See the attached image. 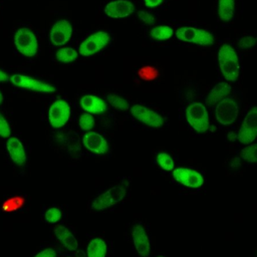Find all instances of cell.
<instances>
[{
    "mask_svg": "<svg viewBox=\"0 0 257 257\" xmlns=\"http://www.w3.org/2000/svg\"><path fill=\"white\" fill-rule=\"evenodd\" d=\"M218 63L222 76L227 82H236L240 76V60L236 49L224 43L218 50Z\"/></svg>",
    "mask_w": 257,
    "mask_h": 257,
    "instance_id": "cell-1",
    "label": "cell"
},
{
    "mask_svg": "<svg viewBox=\"0 0 257 257\" xmlns=\"http://www.w3.org/2000/svg\"><path fill=\"white\" fill-rule=\"evenodd\" d=\"M126 195L127 186L122 184L111 186L97 194L91 200L89 209L93 212H102L108 210L122 202L126 198Z\"/></svg>",
    "mask_w": 257,
    "mask_h": 257,
    "instance_id": "cell-2",
    "label": "cell"
},
{
    "mask_svg": "<svg viewBox=\"0 0 257 257\" xmlns=\"http://www.w3.org/2000/svg\"><path fill=\"white\" fill-rule=\"evenodd\" d=\"M186 121L194 132L204 134L210 128V117L207 106L200 101L190 103L186 108Z\"/></svg>",
    "mask_w": 257,
    "mask_h": 257,
    "instance_id": "cell-3",
    "label": "cell"
},
{
    "mask_svg": "<svg viewBox=\"0 0 257 257\" xmlns=\"http://www.w3.org/2000/svg\"><path fill=\"white\" fill-rule=\"evenodd\" d=\"M176 37L181 42L200 46H211L215 42V37L210 31L195 26H182L178 28Z\"/></svg>",
    "mask_w": 257,
    "mask_h": 257,
    "instance_id": "cell-4",
    "label": "cell"
},
{
    "mask_svg": "<svg viewBox=\"0 0 257 257\" xmlns=\"http://www.w3.org/2000/svg\"><path fill=\"white\" fill-rule=\"evenodd\" d=\"M109 41L110 35L108 32L103 30L93 32L82 40L77 52L84 57L93 56L105 48Z\"/></svg>",
    "mask_w": 257,
    "mask_h": 257,
    "instance_id": "cell-5",
    "label": "cell"
},
{
    "mask_svg": "<svg viewBox=\"0 0 257 257\" xmlns=\"http://www.w3.org/2000/svg\"><path fill=\"white\" fill-rule=\"evenodd\" d=\"M132 243L134 249L140 257H150L152 252V243L149 231L146 225L138 221L134 223L131 231Z\"/></svg>",
    "mask_w": 257,
    "mask_h": 257,
    "instance_id": "cell-6",
    "label": "cell"
},
{
    "mask_svg": "<svg viewBox=\"0 0 257 257\" xmlns=\"http://www.w3.org/2000/svg\"><path fill=\"white\" fill-rule=\"evenodd\" d=\"M172 177L176 183L191 190H199L205 184L204 176L199 171L192 168H175L172 171Z\"/></svg>",
    "mask_w": 257,
    "mask_h": 257,
    "instance_id": "cell-7",
    "label": "cell"
},
{
    "mask_svg": "<svg viewBox=\"0 0 257 257\" xmlns=\"http://www.w3.org/2000/svg\"><path fill=\"white\" fill-rule=\"evenodd\" d=\"M130 112L132 116L139 122L153 127V128H160L164 125L165 119L163 115L155 110L152 107L147 105L137 103L130 107Z\"/></svg>",
    "mask_w": 257,
    "mask_h": 257,
    "instance_id": "cell-8",
    "label": "cell"
},
{
    "mask_svg": "<svg viewBox=\"0 0 257 257\" xmlns=\"http://www.w3.org/2000/svg\"><path fill=\"white\" fill-rule=\"evenodd\" d=\"M14 44L18 52L26 57H33L38 51V40L27 27H21L15 32Z\"/></svg>",
    "mask_w": 257,
    "mask_h": 257,
    "instance_id": "cell-9",
    "label": "cell"
},
{
    "mask_svg": "<svg viewBox=\"0 0 257 257\" xmlns=\"http://www.w3.org/2000/svg\"><path fill=\"white\" fill-rule=\"evenodd\" d=\"M236 134L237 141L240 144L247 146L254 143L257 136V107L255 105L247 111Z\"/></svg>",
    "mask_w": 257,
    "mask_h": 257,
    "instance_id": "cell-10",
    "label": "cell"
},
{
    "mask_svg": "<svg viewBox=\"0 0 257 257\" xmlns=\"http://www.w3.org/2000/svg\"><path fill=\"white\" fill-rule=\"evenodd\" d=\"M239 115V104L233 97H226L219 101L215 107V117L221 125L233 124Z\"/></svg>",
    "mask_w": 257,
    "mask_h": 257,
    "instance_id": "cell-11",
    "label": "cell"
},
{
    "mask_svg": "<svg viewBox=\"0 0 257 257\" xmlns=\"http://www.w3.org/2000/svg\"><path fill=\"white\" fill-rule=\"evenodd\" d=\"M11 83L19 88L41 92V93H52L55 91V87L47 82L42 80L36 79L32 76L22 74V73H15L10 76Z\"/></svg>",
    "mask_w": 257,
    "mask_h": 257,
    "instance_id": "cell-12",
    "label": "cell"
},
{
    "mask_svg": "<svg viewBox=\"0 0 257 257\" xmlns=\"http://www.w3.org/2000/svg\"><path fill=\"white\" fill-rule=\"evenodd\" d=\"M71 108L69 103L62 98L54 100L48 109V121L54 128L64 126L69 120Z\"/></svg>",
    "mask_w": 257,
    "mask_h": 257,
    "instance_id": "cell-13",
    "label": "cell"
},
{
    "mask_svg": "<svg viewBox=\"0 0 257 257\" xmlns=\"http://www.w3.org/2000/svg\"><path fill=\"white\" fill-rule=\"evenodd\" d=\"M73 33L72 24L69 20L58 19L49 30V41L53 46H62L66 44Z\"/></svg>",
    "mask_w": 257,
    "mask_h": 257,
    "instance_id": "cell-14",
    "label": "cell"
},
{
    "mask_svg": "<svg viewBox=\"0 0 257 257\" xmlns=\"http://www.w3.org/2000/svg\"><path fill=\"white\" fill-rule=\"evenodd\" d=\"M81 141L84 149L93 156H103L109 149L106 139L99 133L93 131L85 132Z\"/></svg>",
    "mask_w": 257,
    "mask_h": 257,
    "instance_id": "cell-15",
    "label": "cell"
},
{
    "mask_svg": "<svg viewBox=\"0 0 257 257\" xmlns=\"http://www.w3.org/2000/svg\"><path fill=\"white\" fill-rule=\"evenodd\" d=\"M103 12L110 18H126L135 12V5L130 0H112L105 5Z\"/></svg>",
    "mask_w": 257,
    "mask_h": 257,
    "instance_id": "cell-16",
    "label": "cell"
},
{
    "mask_svg": "<svg viewBox=\"0 0 257 257\" xmlns=\"http://www.w3.org/2000/svg\"><path fill=\"white\" fill-rule=\"evenodd\" d=\"M53 235L61 246L69 252L78 249V241L72 230L64 224H56L53 227Z\"/></svg>",
    "mask_w": 257,
    "mask_h": 257,
    "instance_id": "cell-17",
    "label": "cell"
},
{
    "mask_svg": "<svg viewBox=\"0 0 257 257\" xmlns=\"http://www.w3.org/2000/svg\"><path fill=\"white\" fill-rule=\"evenodd\" d=\"M6 150L11 161L21 167L26 163L27 156L22 142L16 137H9L6 142Z\"/></svg>",
    "mask_w": 257,
    "mask_h": 257,
    "instance_id": "cell-18",
    "label": "cell"
},
{
    "mask_svg": "<svg viewBox=\"0 0 257 257\" xmlns=\"http://www.w3.org/2000/svg\"><path fill=\"white\" fill-rule=\"evenodd\" d=\"M232 91V85L227 81H220L215 84L205 97V105H216L222 99L228 97Z\"/></svg>",
    "mask_w": 257,
    "mask_h": 257,
    "instance_id": "cell-19",
    "label": "cell"
},
{
    "mask_svg": "<svg viewBox=\"0 0 257 257\" xmlns=\"http://www.w3.org/2000/svg\"><path fill=\"white\" fill-rule=\"evenodd\" d=\"M81 108L90 114H100L106 111L107 104L99 96L93 94H84L79 100Z\"/></svg>",
    "mask_w": 257,
    "mask_h": 257,
    "instance_id": "cell-20",
    "label": "cell"
},
{
    "mask_svg": "<svg viewBox=\"0 0 257 257\" xmlns=\"http://www.w3.org/2000/svg\"><path fill=\"white\" fill-rule=\"evenodd\" d=\"M107 252V243L101 237H94L87 243L86 257H106Z\"/></svg>",
    "mask_w": 257,
    "mask_h": 257,
    "instance_id": "cell-21",
    "label": "cell"
},
{
    "mask_svg": "<svg viewBox=\"0 0 257 257\" xmlns=\"http://www.w3.org/2000/svg\"><path fill=\"white\" fill-rule=\"evenodd\" d=\"M217 12L221 21H231L235 14V0H218Z\"/></svg>",
    "mask_w": 257,
    "mask_h": 257,
    "instance_id": "cell-22",
    "label": "cell"
},
{
    "mask_svg": "<svg viewBox=\"0 0 257 257\" xmlns=\"http://www.w3.org/2000/svg\"><path fill=\"white\" fill-rule=\"evenodd\" d=\"M174 33L175 32L173 27L169 25H157L150 30L149 36L152 40L166 41L169 40L174 35Z\"/></svg>",
    "mask_w": 257,
    "mask_h": 257,
    "instance_id": "cell-23",
    "label": "cell"
},
{
    "mask_svg": "<svg viewBox=\"0 0 257 257\" xmlns=\"http://www.w3.org/2000/svg\"><path fill=\"white\" fill-rule=\"evenodd\" d=\"M155 162H156V165L163 171L165 172H172L175 168H176V164H175V161L173 159V157L166 153V152H161L159 153L157 156H156V159H155Z\"/></svg>",
    "mask_w": 257,
    "mask_h": 257,
    "instance_id": "cell-24",
    "label": "cell"
},
{
    "mask_svg": "<svg viewBox=\"0 0 257 257\" xmlns=\"http://www.w3.org/2000/svg\"><path fill=\"white\" fill-rule=\"evenodd\" d=\"M78 52L72 47H61L55 53V58L60 63H71L78 57Z\"/></svg>",
    "mask_w": 257,
    "mask_h": 257,
    "instance_id": "cell-25",
    "label": "cell"
},
{
    "mask_svg": "<svg viewBox=\"0 0 257 257\" xmlns=\"http://www.w3.org/2000/svg\"><path fill=\"white\" fill-rule=\"evenodd\" d=\"M63 218V212L61 208L57 206H51L47 208L43 214V219L47 224L56 225Z\"/></svg>",
    "mask_w": 257,
    "mask_h": 257,
    "instance_id": "cell-26",
    "label": "cell"
},
{
    "mask_svg": "<svg viewBox=\"0 0 257 257\" xmlns=\"http://www.w3.org/2000/svg\"><path fill=\"white\" fill-rule=\"evenodd\" d=\"M106 101L109 103V105H111L113 108L117 110L125 111L131 107L127 99L115 93H108L106 95Z\"/></svg>",
    "mask_w": 257,
    "mask_h": 257,
    "instance_id": "cell-27",
    "label": "cell"
},
{
    "mask_svg": "<svg viewBox=\"0 0 257 257\" xmlns=\"http://www.w3.org/2000/svg\"><path fill=\"white\" fill-rule=\"evenodd\" d=\"M240 160L248 163V164H255L257 161V145L252 143L250 145L245 146L239 155Z\"/></svg>",
    "mask_w": 257,
    "mask_h": 257,
    "instance_id": "cell-28",
    "label": "cell"
},
{
    "mask_svg": "<svg viewBox=\"0 0 257 257\" xmlns=\"http://www.w3.org/2000/svg\"><path fill=\"white\" fill-rule=\"evenodd\" d=\"M94 124H95L94 116L92 114H90V113H87V112L82 113L80 115L79 119H78V125L84 132L91 131L93 128Z\"/></svg>",
    "mask_w": 257,
    "mask_h": 257,
    "instance_id": "cell-29",
    "label": "cell"
},
{
    "mask_svg": "<svg viewBox=\"0 0 257 257\" xmlns=\"http://www.w3.org/2000/svg\"><path fill=\"white\" fill-rule=\"evenodd\" d=\"M256 44V37L253 35H245L238 39V46L242 49H250Z\"/></svg>",
    "mask_w": 257,
    "mask_h": 257,
    "instance_id": "cell-30",
    "label": "cell"
},
{
    "mask_svg": "<svg viewBox=\"0 0 257 257\" xmlns=\"http://www.w3.org/2000/svg\"><path fill=\"white\" fill-rule=\"evenodd\" d=\"M138 18L141 22L147 25H154L156 22V17L151 12L145 10L138 11Z\"/></svg>",
    "mask_w": 257,
    "mask_h": 257,
    "instance_id": "cell-31",
    "label": "cell"
},
{
    "mask_svg": "<svg viewBox=\"0 0 257 257\" xmlns=\"http://www.w3.org/2000/svg\"><path fill=\"white\" fill-rule=\"evenodd\" d=\"M11 135V127L7 121V119L0 113V137L9 138Z\"/></svg>",
    "mask_w": 257,
    "mask_h": 257,
    "instance_id": "cell-32",
    "label": "cell"
},
{
    "mask_svg": "<svg viewBox=\"0 0 257 257\" xmlns=\"http://www.w3.org/2000/svg\"><path fill=\"white\" fill-rule=\"evenodd\" d=\"M33 257H57V251L52 247H46L37 252Z\"/></svg>",
    "mask_w": 257,
    "mask_h": 257,
    "instance_id": "cell-33",
    "label": "cell"
},
{
    "mask_svg": "<svg viewBox=\"0 0 257 257\" xmlns=\"http://www.w3.org/2000/svg\"><path fill=\"white\" fill-rule=\"evenodd\" d=\"M163 2L164 0H144L145 6L148 8H156L160 6Z\"/></svg>",
    "mask_w": 257,
    "mask_h": 257,
    "instance_id": "cell-34",
    "label": "cell"
},
{
    "mask_svg": "<svg viewBox=\"0 0 257 257\" xmlns=\"http://www.w3.org/2000/svg\"><path fill=\"white\" fill-rule=\"evenodd\" d=\"M227 138H228V140H229L230 142H235V141H237V134H236V132H230V133L228 134Z\"/></svg>",
    "mask_w": 257,
    "mask_h": 257,
    "instance_id": "cell-35",
    "label": "cell"
},
{
    "mask_svg": "<svg viewBox=\"0 0 257 257\" xmlns=\"http://www.w3.org/2000/svg\"><path fill=\"white\" fill-rule=\"evenodd\" d=\"M240 158H235L231 162V168H237L240 166Z\"/></svg>",
    "mask_w": 257,
    "mask_h": 257,
    "instance_id": "cell-36",
    "label": "cell"
},
{
    "mask_svg": "<svg viewBox=\"0 0 257 257\" xmlns=\"http://www.w3.org/2000/svg\"><path fill=\"white\" fill-rule=\"evenodd\" d=\"M8 78H9V76L7 75V73L0 69V82L6 81V80H8Z\"/></svg>",
    "mask_w": 257,
    "mask_h": 257,
    "instance_id": "cell-37",
    "label": "cell"
},
{
    "mask_svg": "<svg viewBox=\"0 0 257 257\" xmlns=\"http://www.w3.org/2000/svg\"><path fill=\"white\" fill-rule=\"evenodd\" d=\"M3 102V94H2V92L0 91V104Z\"/></svg>",
    "mask_w": 257,
    "mask_h": 257,
    "instance_id": "cell-38",
    "label": "cell"
},
{
    "mask_svg": "<svg viewBox=\"0 0 257 257\" xmlns=\"http://www.w3.org/2000/svg\"><path fill=\"white\" fill-rule=\"evenodd\" d=\"M157 257H166V256H164V255H160V256H157Z\"/></svg>",
    "mask_w": 257,
    "mask_h": 257,
    "instance_id": "cell-39",
    "label": "cell"
},
{
    "mask_svg": "<svg viewBox=\"0 0 257 257\" xmlns=\"http://www.w3.org/2000/svg\"><path fill=\"white\" fill-rule=\"evenodd\" d=\"M65 257H72V256H65Z\"/></svg>",
    "mask_w": 257,
    "mask_h": 257,
    "instance_id": "cell-40",
    "label": "cell"
}]
</instances>
